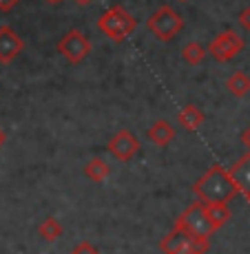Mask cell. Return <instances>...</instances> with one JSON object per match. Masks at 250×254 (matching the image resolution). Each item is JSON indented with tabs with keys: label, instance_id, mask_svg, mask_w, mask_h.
<instances>
[{
	"label": "cell",
	"instance_id": "obj_1",
	"mask_svg": "<svg viewBox=\"0 0 250 254\" xmlns=\"http://www.w3.org/2000/svg\"><path fill=\"white\" fill-rule=\"evenodd\" d=\"M193 192L202 203H230L239 194V188L230 170L217 164L193 184Z\"/></svg>",
	"mask_w": 250,
	"mask_h": 254
},
{
	"label": "cell",
	"instance_id": "obj_2",
	"mask_svg": "<svg viewBox=\"0 0 250 254\" xmlns=\"http://www.w3.org/2000/svg\"><path fill=\"white\" fill-rule=\"evenodd\" d=\"M175 228L186 232L188 237H193L195 241L202 246L204 252L208 250V246H210V234L217 232L213 228V223L208 221V214H206V208H204L202 201H197V203L186 208L177 217V221H175Z\"/></svg>",
	"mask_w": 250,
	"mask_h": 254
},
{
	"label": "cell",
	"instance_id": "obj_3",
	"mask_svg": "<svg viewBox=\"0 0 250 254\" xmlns=\"http://www.w3.org/2000/svg\"><path fill=\"white\" fill-rule=\"evenodd\" d=\"M97 29L100 33H104L109 40L113 42H124L131 33H135L137 20L131 16L129 9H124L122 4L106 9L100 18H97Z\"/></svg>",
	"mask_w": 250,
	"mask_h": 254
},
{
	"label": "cell",
	"instance_id": "obj_4",
	"mask_svg": "<svg viewBox=\"0 0 250 254\" xmlns=\"http://www.w3.org/2000/svg\"><path fill=\"white\" fill-rule=\"evenodd\" d=\"M146 27L153 33L155 40L160 42H170L182 33L184 29V18L182 13H177L170 4H162L160 9H155L153 16H149Z\"/></svg>",
	"mask_w": 250,
	"mask_h": 254
},
{
	"label": "cell",
	"instance_id": "obj_5",
	"mask_svg": "<svg viewBox=\"0 0 250 254\" xmlns=\"http://www.w3.org/2000/svg\"><path fill=\"white\" fill-rule=\"evenodd\" d=\"M91 40L80 31V29H71L58 40V51L65 58L69 64H80L86 60V56L91 53Z\"/></svg>",
	"mask_w": 250,
	"mask_h": 254
},
{
	"label": "cell",
	"instance_id": "obj_6",
	"mask_svg": "<svg viewBox=\"0 0 250 254\" xmlns=\"http://www.w3.org/2000/svg\"><path fill=\"white\" fill-rule=\"evenodd\" d=\"M246 42L239 33H235L233 29L228 31H222L219 36H215L208 45V56L213 58L215 62H230L233 58H237L239 53L244 51Z\"/></svg>",
	"mask_w": 250,
	"mask_h": 254
},
{
	"label": "cell",
	"instance_id": "obj_7",
	"mask_svg": "<svg viewBox=\"0 0 250 254\" xmlns=\"http://www.w3.org/2000/svg\"><path fill=\"white\" fill-rule=\"evenodd\" d=\"M160 250L164 254H206L193 237H188L186 232L177 230V228H173V232H168L162 239Z\"/></svg>",
	"mask_w": 250,
	"mask_h": 254
},
{
	"label": "cell",
	"instance_id": "obj_8",
	"mask_svg": "<svg viewBox=\"0 0 250 254\" xmlns=\"http://www.w3.org/2000/svg\"><path fill=\"white\" fill-rule=\"evenodd\" d=\"M106 148H109V153L113 155L117 162H131V159L140 153V139H137L131 130L122 128L109 139Z\"/></svg>",
	"mask_w": 250,
	"mask_h": 254
},
{
	"label": "cell",
	"instance_id": "obj_9",
	"mask_svg": "<svg viewBox=\"0 0 250 254\" xmlns=\"http://www.w3.org/2000/svg\"><path fill=\"white\" fill-rule=\"evenodd\" d=\"M24 51V40L13 31V27L2 24L0 27V64H11Z\"/></svg>",
	"mask_w": 250,
	"mask_h": 254
},
{
	"label": "cell",
	"instance_id": "obj_10",
	"mask_svg": "<svg viewBox=\"0 0 250 254\" xmlns=\"http://www.w3.org/2000/svg\"><path fill=\"white\" fill-rule=\"evenodd\" d=\"M230 175H233L235 184H237L239 192L248 194L250 192V150L246 155L237 159L233 166H230Z\"/></svg>",
	"mask_w": 250,
	"mask_h": 254
},
{
	"label": "cell",
	"instance_id": "obj_11",
	"mask_svg": "<svg viewBox=\"0 0 250 254\" xmlns=\"http://www.w3.org/2000/svg\"><path fill=\"white\" fill-rule=\"evenodd\" d=\"M146 137L151 139L153 146H158V148H166V146L175 139V128L166 120H158V122H153V126L149 128Z\"/></svg>",
	"mask_w": 250,
	"mask_h": 254
},
{
	"label": "cell",
	"instance_id": "obj_12",
	"mask_svg": "<svg viewBox=\"0 0 250 254\" xmlns=\"http://www.w3.org/2000/svg\"><path fill=\"white\" fill-rule=\"evenodd\" d=\"M177 122L184 130L195 133L197 128H202V124L206 122V115L202 113V109H197L195 104H186L184 109L177 113Z\"/></svg>",
	"mask_w": 250,
	"mask_h": 254
},
{
	"label": "cell",
	"instance_id": "obj_13",
	"mask_svg": "<svg viewBox=\"0 0 250 254\" xmlns=\"http://www.w3.org/2000/svg\"><path fill=\"white\" fill-rule=\"evenodd\" d=\"M109 173H111L109 164H106L102 157H93V159H89V162L84 164V177L89 179V182H93V184L106 182Z\"/></svg>",
	"mask_w": 250,
	"mask_h": 254
},
{
	"label": "cell",
	"instance_id": "obj_14",
	"mask_svg": "<svg viewBox=\"0 0 250 254\" xmlns=\"http://www.w3.org/2000/svg\"><path fill=\"white\" fill-rule=\"evenodd\" d=\"M206 208V214H208V221L213 223L215 230H219V228H224L226 223L230 221V206L228 203H204Z\"/></svg>",
	"mask_w": 250,
	"mask_h": 254
},
{
	"label": "cell",
	"instance_id": "obj_15",
	"mask_svg": "<svg viewBox=\"0 0 250 254\" xmlns=\"http://www.w3.org/2000/svg\"><path fill=\"white\" fill-rule=\"evenodd\" d=\"M226 89H228L230 95H235V97L248 95L250 93V77L244 71H235L226 80Z\"/></svg>",
	"mask_w": 250,
	"mask_h": 254
},
{
	"label": "cell",
	"instance_id": "obj_16",
	"mask_svg": "<svg viewBox=\"0 0 250 254\" xmlns=\"http://www.w3.org/2000/svg\"><path fill=\"white\" fill-rule=\"evenodd\" d=\"M206 56H208V49H206L202 42H195L193 40V42H188V45H184V49H182L184 62H186V64H190V66L202 64Z\"/></svg>",
	"mask_w": 250,
	"mask_h": 254
},
{
	"label": "cell",
	"instance_id": "obj_17",
	"mask_svg": "<svg viewBox=\"0 0 250 254\" xmlns=\"http://www.w3.org/2000/svg\"><path fill=\"white\" fill-rule=\"evenodd\" d=\"M62 232H65V228H62V223L58 221L56 217L45 219V221L40 223V228H38V234H40V239H45L47 243L58 241V239L62 237Z\"/></svg>",
	"mask_w": 250,
	"mask_h": 254
},
{
	"label": "cell",
	"instance_id": "obj_18",
	"mask_svg": "<svg viewBox=\"0 0 250 254\" xmlns=\"http://www.w3.org/2000/svg\"><path fill=\"white\" fill-rule=\"evenodd\" d=\"M71 254H100V250H97V248L93 246V243L82 241V243H78V246L73 248Z\"/></svg>",
	"mask_w": 250,
	"mask_h": 254
},
{
	"label": "cell",
	"instance_id": "obj_19",
	"mask_svg": "<svg viewBox=\"0 0 250 254\" xmlns=\"http://www.w3.org/2000/svg\"><path fill=\"white\" fill-rule=\"evenodd\" d=\"M239 24H242L244 31L250 33V7L242 9V13H239Z\"/></svg>",
	"mask_w": 250,
	"mask_h": 254
},
{
	"label": "cell",
	"instance_id": "obj_20",
	"mask_svg": "<svg viewBox=\"0 0 250 254\" xmlns=\"http://www.w3.org/2000/svg\"><path fill=\"white\" fill-rule=\"evenodd\" d=\"M18 2H20V0H0V11H4V13L11 11Z\"/></svg>",
	"mask_w": 250,
	"mask_h": 254
},
{
	"label": "cell",
	"instance_id": "obj_21",
	"mask_svg": "<svg viewBox=\"0 0 250 254\" xmlns=\"http://www.w3.org/2000/svg\"><path fill=\"white\" fill-rule=\"evenodd\" d=\"M239 139H242L244 148H246V150H250V126H248L246 130H244V133H242V137H239Z\"/></svg>",
	"mask_w": 250,
	"mask_h": 254
},
{
	"label": "cell",
	"instance_id": "obj_22",
	"mask_svg": "<svg viewBox=\"0 0 250 254\" xmlns=\"http://www.w3.org/2000/svg\"><path fill=\"white\" fill-rule=\"evenodd\" d=\"M4 141H7V133H4V130L0 128V148H2V146H4Z\"/></svg>",
	"mask_w": 250,
	"mask_h": 254
},
{
	"label": "cell",
	"instance_id": "obj_23",
	"mask_svg": "<svg viewBox=\"0 0 250 254\" xmlns=\"http://www.w3.org/2000/svg\"><path fill=\"white\" fill-rule=\"evenodd\" d=\"M76 2H78V4H80V7H86V4H91V2H93V0H76Z\"/></svg>",
	"mask_w": 250,
	"mask_h": 254
},
{
	"label": "cell",
	"instance_id": "obj_24",
	"mask_svg": "<svg viewBox=\"0 0 250 254\" xmlns=\"http://www.w3.org/2000/svg\"><path fill=\"white\" fill-rule=\"evenodd\" d=\"M47 2H51V4H60L62 0H47Z\"/></svg>",
	"mask_w": 250,
	"mask_h": 254
},
{
	"label": "cell",
	"instance_id": "obj_25",
	"mask_svg": "<svg viewBox=\"0 0 250 254\" xmlns=\"http://www.w3.org/2000/svg\"><path fill=\"white\" fill-rule=\"evenodd\" d=\"M246 201H248V203H250V192H248V194H246Z\"/></svg>",
	"mask_w": 250,
	"mask_h": 254
},
{
	"label": "cell",
	"instance_id": "obj_26",
	"mask_svg": "<svg viewBox=\"0 0 250 254\" xmlns=\"http://www.w3.org/2000/svg\"><path fill=\"white\" fill-rule=\"evenodd\" d=\"M179 2H186V0H179Z\"/></svg>",
	"mask_w": 250,
	"mask_h": 254
}]
</instances>
